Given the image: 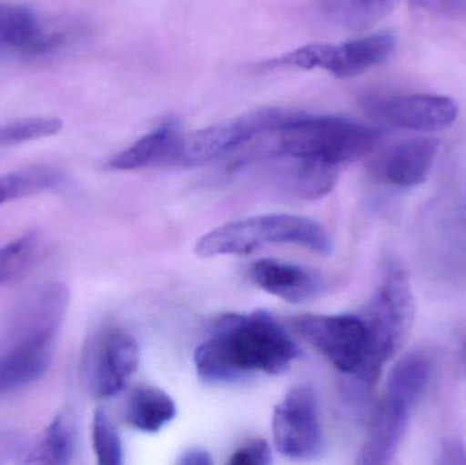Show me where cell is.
Here are the masks:
<instances>
[{
    "label": "cell",
    "instance_id": "cell-12",
    "mask_svg": "<svg viewBox=\"0 0 466 465\" xmlns=\"http://www.w3.org/2000/svg\"><path fill=\"white\" fill-rule=\"evenodd\" d=\"M412 409L413 407L407 401L385 392L372 418L366 441L356 463L390 464L404 441Z\"/></svg>",
    "mask_w": 466,
    "mask_h": 465
},
{
    "label": "cell",
    "instance_id": "cell-28",
    "mask_svg": "<svg viewBox=\"0 0 466 465\" xmlns=\"http://www.w3.org/2000/svg\"><path fill=\"white\" fill-rule=\"evenodd\" d=\"M441 465H466V445L461 439L451 437L443 440L441 444L440 459Z\"/></svg>",
    "mask_w": 466,
    "mask_h": 465
},
{
    "label": "cell",
    "instance_id": "cell-20",
    "mask_svg": "<svg viewBox=\"0 0 466 465\" xmlns=\"http://www.w3.org/2000/svg\"><path fill=\"white\" fill-rule=\"evenodd\" d=\"M400 0H320V8L333 24L361 32L385 18Z\"/></svg>",
    "mask_w": 466,
    "mask_h": 465
},
{
    "label": "cell",
    "instance_id": "cell-31",
    "mask_svg": "<svg viewBox=\"0 0 466 465\" xmlns=\"http://www.w3.org/2000/svg\"><path fill=\"white\" fill-rule=\"evenodd\" d=\"M0 444H5V442H0Z\"/></svg>",
    "mask_w": 466,
    "mask_h": 465
},
{
    "label": "cell",
    "instance_id": "cell-2",
    "mask_svg": "<svg viewBox=\"0 0 466 465\" xmlns=\"http://www.w3.org/2000/svg\"><path fill=\"white\" fill-rule=\"evenodd\" d=\"M382 130L341 116H309L301 112L285 125L265 131L238 147L232 167L276 158L311 160L341 168L370 155Z\"/></svg>",
    "mask_w": 466,
    "mask_h": 465
},
{
    "label": "cell",
    "instance_id": "cell-3",
    "mask_svg": "<svg viewBox=\"0 0 466 465\" xmlns=\"http://www.w3.org/2000/svg\"><path fill=\"white\" fill-rule=\"evenodd\" d=\"M369 330V355L358 379L372 387L386 363L399 354L415 322V298L407 270L389 262L380 286L364 308Z\"/></svg>",
    "mask_w": 466,
    "mask_h": 465
},
{
    "label": "cell",
    "instance_id": "cell-22",
    "mask_svg": "<svg viewBox=\"0 0 466 465\" xmlns=\"http://www.w3.org/2000/svg\"><path fill=\"white\" fill-rule=\"evenodd\" d=\"M62 183V175L46 166L29 167L0 175V207L7 202L43 193Z\"/></svg>",
    "mask_w": 466,
    "mask_h": 465
},
{
    "label": "cell",
    "instance_id": "cell-23",
    "mask_svg": "<svg viewBox=\"0 0 466 465\" xmlns=\"http://www.w3.org/2000/svg\"><path fill=\"white\" fill-rule=\"evenodd\" d=\"M37 254L38 239L35 234L24 235L0 248V287L26 273Z\"/></svg>",
    "mask_w": 466,
    "mask_h": 465
},
{
    "label": "cell",
    "instance_id": "cell-29",
    "mask_svg": "<svg viewBox=\"0 0 466 465\" xmlns=\"http://www.w3.org/2000/svg\"><path fill=\"white\" fill-rule=\"evenodd\" d=\"M177 463L182 465H210L213 464V460L208 450H202V448H191L187 452L183 453Z\"/></svg>",
    "mask_w": 466,
    "mask_h": 465
},
{
    "label": "cell",
    "instance_id": "cell-25",
    "mask_svg": "<svg viewBox=\"0 0 466 465\" xmlns=\"http://www.w3.org/2000/svg\"><path fill=\"white\" fill-rule=\"evenodd\" d=\"M92 445L98 464L123 463V445L116 428L104 409L95 412L92 422Z\"/></svg>",
    "mask_w": 466,
    "mask_h": 465
},
{
    "label": "cell",
    "instance_id": "cell-13",
    "mask_svg": "<svg viewBox=\"0 0 466 465\" xmlns=\"http://www.w3.org/2000/svg\"><path fill=\"white\" fill-rule=\"evenodd\" d=\"M56 336L8 338L0 352V396L16 392L40 379L48 370Z\"/></svg>",
    "mask_w": 466,
    "mask_h": 465
},
{
    "label": "cell",
    "instance_id": "cell-24",
    "mask_svg": "<svg viewBox=\"0 0 466 465\" xmlns=\"http://www.w3.org/2000/svg\"><path fill=\"white\" fill-rule=\"evenodd\" d=\"M63 128L59 117L33 116L0 126V147H13L56 136Z\"/></svg>",
    "mask_w": 466,
    "mask_h": 465
},
{
    "label": "cell",
    "instance_id": "cell-14",
    "mask_svg": "<svg viewBox=\"0 0 466 465\" xmlns=\"http://www.w3.org/2000/svg\"><path fill=\"white\" fill-rule=\"evenodd\" d=\"M249 275L263 291L289 303L309 302L323 289L322 278L315 270L276 259L255 262Z\"/></svg>",
    "mask_w": 466,
    "mask_h": 465
},
{
    "label": "cell",
    "instance_id": "cell-7",
    "mask_svg": "<svg viewBox=\"0 0 466 465\" xmlns=\"http://www.w3.org/2000/svg\"><path fill=\"white\" fill-rule=\"evenodd\" d=\"M138 365L136 339L120 328H106L93 335L85 346L82 379L95 398H112L125 389Z\"/></svg>",
    "mask_w": 466,
    "mask_h": 465
},
{
    "label": "cell",
    "instance_id": "cell-18",
    "mask_svg": "<svg viewBox=\"0 0 466 465\" xmlns=\"http://www.w3.org/2000/svg\"><path fill=\"white\" fill-rule=\"evenodd\" d=\"M174 399L160 388L141 385L131 392L126 407L127 422L144 433H158L177 417Z\"/></svg>",
    "mask_w": 466,
    "mask_h": 465
},
{
    "label": "cell",
    "instance_id": "cell-8",
    "mask_svg": "<svg viewBox=\"0 0 466 465\" xmlns=\"http://www.w3.org/2000/svg\"><path fill=\"white\" fill-rule=\"evenodd\" d=\"M295 327L342 374L358 377L369 355V330L361 314L301 316Z\"/></svg>",
    "mask_w": 466,
    "mask_h": 465
},
{
    "label": "cell",
    "instance_id": "cell-15",
    "mask_svg": "<svg viewBox=\"0 0 466 465\" xmlns=\"http://www.w3.org/2000/svg\"><path fill=\"white\" fill-rule=\"evenodd\" d=\"M182 138L177 123L175 120H166L127 149L117 153L109 161V168L133 171L158 164H175Z\"/></svg>",
    "mask_w": 466,
    "mask_h": 465
},
{
    "label": "cell",
    "instance_id": "cell-27",
    "mask_svg": "<svg viewBox=\"0 0 466 465\" xmlns=\"http://www.w3.org/2000/svg\"><path fill=\"white\" fill-rule=\"evenodd\" d=\"M410 7L435 15L461 18L466 16V0H410Z\"/></svg>",
    "mask_w": 466,
    "mask_h": 465
},
{
    "label": "cell",
    "instance_id": "cell-19",
    "mask_svg": "<svg viewBox=\"0 0 466 465\" xmlns=\"http://www.w3.org/2000/svg\"><path fill=\"white\" fill-rule=\"evenodd\" d=\"M432 377V363L426 354L413 352L405 355L391 369L386 382V393L396 396L415 409L429 388Z\"/></svg>",
    "mask_w": 466,
    "mask_h": 465
},
{
    "label": "cell",
    "instance_id": "cell-26",
    "mask_svg": "<svg viewBox=\"0 0 466 465\" xmlns=\"http://www.w3.org/2000/svg\"><path fill=\"white\" fill-rule=\"evenodd\" d=\"M231 465H268L271 464V450L265 440H255L236 450L229 459Z\"/></svg>",
    "mask_w": 466,
    "mask_h": 465
},
{
    "label": "cell",
    "instance_id": "cell-6",
    "mask_svg": "<svg viewBox=\"0 0 466 465\" xmlns=\"http://www.w3.org/2000/svg\"><path fill=\"white\" fill-rule=\"evenodd\" d=\"M300 114L290 109L262 108L202 128L183 136L175 164L194 167L210 163L238 149L259 134L285 125Z\"/></svg>",
    "mask_w": 466,
    "mask_h": 465
},
{
    "label": "cell",
    "instance_id": "cell-21",
    "mask_svg": "<svg viewBox=\"0 0 466 465\" xmlns=\"http://www.w3.org/2000/svg\"><path fill=\"white\" fill-rule=\"evenodd\" d=\"M76 429L73 418L60 414L52 420L43 440L26 456V464L65 465L76 452Z\"/></svg>",
    "mask_w": 466,
    "mask_h": 465
},
{
    "label": "cell",
    "instance_id": "cell-5",
    "mask_svg": "<svg viewBox=\"0 0 466 465\" xmlns=\"http://www.w3.org/2000/svg\"><path fill=\"white\" fill-rule=\"evenodd\" d=\"M397 37L391 32L375 33L341 44L314 43L263 62L265 70L300 68L328 71L336 78H350L382 65L393 55Z\"/></svg>",
    "mask_w": 466,
    "mask_h": 465
},
{
    "label": "cell",
    "instance_id": "cell-10",
    "mask_svg": "<svg viewBox=\"0 0 466 465\" xmlns=\"http://www.w3.org/2000/svg\"><path fill=\"white\" fill-rule=\"evenodd\" d=\"M363 108L372 119L419 133L445 130L456 122L459 106L438 95L369 96Z\"/></svg>",
    "mask_w": 466,
    "mask_h": 465
},
{
    "label": "cell",
    "instance_id": "cell-1",
    "mask_svg": "<svg viewBox=\"0 0 466 465\" xmlns=\"http://www.w3.org/2000/svg\"><path fill=\"white\" fill-rule=\"evenodd\" d=\"M299 357L281 324L265 310L226 314L194 354L197 373L210 384H231L254 373L279 376Z\"/></svg>",
    "mask_w": 466,
    "mask_h": 465
},
{
    "label": "cell",
    "instance_id": "cell-17",
    "mask_svg": "<svg viewBox=\"0 0 466 465\" xmlns=\"http://www.w3.org/2000/svg\"><path fill=\"white\" fill-rule=\"evenodd\" d=\"M277 182L288 194L303 199H317L333 190L339 168L311 160L276 158Z\"/></svg>",
    "mask_w": 466,
    "mask_h": 465
},
{
    "label": "cell",
    "instance_id": "cell-16",
    "mask_svg": "<svg viewBox=\"0 0 466 465\" xmlns=\"http://www.w3.org/2000/svg\"><path fill=\"white\" fill-rule=\"evenodd\" d=\"M54 45L37 16L26 5L0 3V52L37 55Z\"/></svg>",
    "mask_w": 466,
    "mask_h": 465
},
{
    "label": "cell",
    "instance_id": "cell-4",
    "mask_svg": "<svg viewBox=\"0 0 466 465\" xmlns=\"http://www.w3.org/2000/svg\"><path fill=\"white\" fill-rule=\"evenodd\" d=\"M266 245L300 246L329 256L330 235L312 218L295 215H263L223 224L205 234L196 246L199 257L246 256Z\"/></svg>",
    "mask_w": 466,
    "mask_h": 465
},
{
    "label": "cell",
    "instance_id": "cell-11",
    "mask_svg": "<svg viewBox=\"0 0 466 465\" xmlns=\"http://www.w3.org/2000/svg\"><path fill=\"white\" fill-rule=\"evenodd\" d=\"M440 141L418 136L399 142L380 153L371 164L375 179L397 187H415L426 182L434 168Z\"/></svg>",
    "mask_w": 466,
    "mask_h": 465
},
{
    "label": "cell",
    "instance_id": "cell-9",
    "mask_svg": "<svg viewBox=\"0 0 466 465\" xmlns=\"http://www.w3.org/2000/svg\"><path fill=\"white\" fill-rule=\"evenodd\" d=\"M271 429L274 447L285 458L307 460L319 455L323 437L314 390L290 389L274 409Z\"/></svg>",
    "mask_w": 466,
    "mask_h": 465
},
{
    "label": "cell",
    "instance_id": "cell-30",
    "mask_svg": "<svg viewBox=\"0 0 466 465\" xmlns=\"http://www.w3.org/2000/svg\"><path fill=\"white\" fill-rule=\"evenodd\" d=\"M460 352H461L462 369H464V374L466 379V338L462 339L461 349H460Z\"/></svg>",
    "mask_w": 466,
    "mask_h": 465
}]
</instances>
